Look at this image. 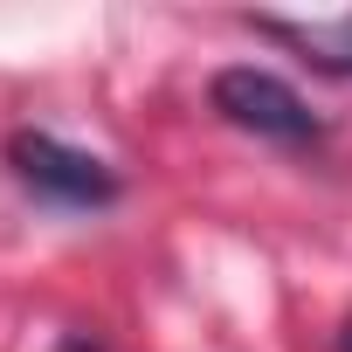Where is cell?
Masks as SVG:
<instances>
[{
	"mask_svg": "<svg viewBox=\"0 0 352 352\" xmlns=\"http://www.w3.org/2000/svg\"><path fill=\"white\" fill-rule=\"evenodd\" d=\"M8 166H14V180L28 194H42L56 208H111L118 201V173L97 152H83V145H69L56 131H14Z\"/></svg>",
	"mask_w": 352,
	"mask_h": 352,
	"instance_id": "obj_1",
	"label": "cell"
},
{
	"mask_svg": "<svg viewBox=\"0 0 352 352\" xmlns=\"http://www.w3.org/2000/svg\"><path fill=\"white\" fill-rule=\"evenodd\" d=\"M208 97H214V111L235 124V131H249V138H270V145H318V111L283 83V76H270V69H256V63H235V69H221L214 83H208Z\"/></svg>",
	"mask_w": 352,
	"mask_h": 352,
	"instance_id": "obj_2",
	"label": "cell"
},
{
	"mask_svg": "<svg viewBox=\"0 0 352 352\" xmlns=\"http://www.w3.org/2000/svg\"><path fill=\"white\" fill-rule=\"evenodd\" d=\"M270 35H283V42H297V49H311L304 63H318V69H338V76H352V14L345 21H263Z\"/></svg>",
	"mask_w": 352,
	"mask_h": 352,
	"instance_id": "obj_3",
	"label": "cell"
},
{
	"mask_svg": "<svg viewBox=\"0 0 352 352\" xmlns=\"http://www.w3.org/2000/svg\"><path fill=\"white\" fill-rule=\"evenodd\" d=\"M56 352H97V345H83V338H63V345H56Z\"/></svg>",
	"mask_w": 352,
	"mask_h": 352,
	"instance_id": "obj_4",
	"label": "cell"
},
{
	"mask_svg": "<svg viewBox=\"0 0 352 352\" xmlns=\"http://www.w3.org/2000/svg\"><path fill=\"white\" fill-rule=\"evenodd\" d=\"M338 352H352V318H345V324H338Z\"/></svg>",
	"mask_w": 352,
	"mask_h": 352,
	"instance_id": "obj_5",
	"label": "cell"
}]
</instances>
